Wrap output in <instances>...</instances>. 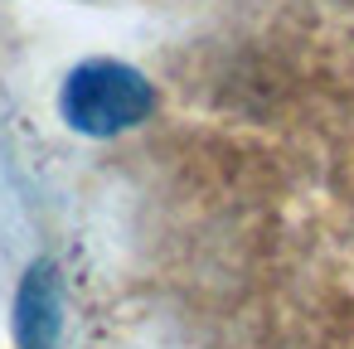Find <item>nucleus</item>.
Here are the masks:
<instances>
[{"label": "nucleus", "instance_id": "obj_2", "mask_svg": "<svg viewBox=\"0 0 354 349\" xmlns=\"http://www.w3.org/2000/svg\"><path fill=\"white\" fill-rule=\"evenodd\" d=\"M59 325H64L59 276L49 262H35L20 281V296H15V339H20V349H54Z\"/></svg>", "mask_w": 354, "mask_h": 349}, {"label": "nucleus", "instance_id": "obj_1", "mask_svg": "<svg viewBox=\"0 0 354 349\" xmlns=\"http://www.w3.org/2000/svg\"><path fill=\"white\" fill-rule=\"evenodd\" d=\"M59 107H64V122L83 136H117L151 117L156 93L136 68L117 59H93L68 73Z\"/></svg>", "mask_w": 354, "mask_h": 349}]
</instances>
